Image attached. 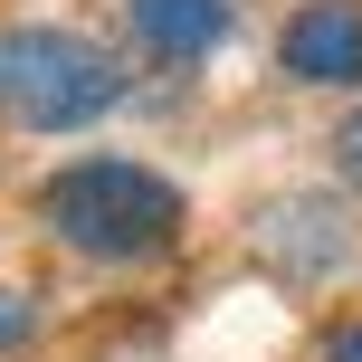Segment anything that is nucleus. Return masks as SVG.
I'll return each mask as SVG.
<instances>
[{
    "mask_svg": "<svg viewBox=\"0 0 362 362\" xmlns=\"http://www.w3.org/2000/svg\"><path fill=\"white\" fill-rule=\"evenodd\" d=\"M38 229H48L67 257H86V267H153V257L181 248L191 200H181V181H163L153 163L86 153V163L38 181Z\"/></svg>",
    "mask_w": 362,
    "mask_h": 362,
    "instance_id": "obj_1",
    "label": "nucleus"
},
{
    "mask_svg": "<svg viewBox=\"0 0 362 362\" xmlns=\"http://www.w3.org/2000/svg\"><path fill=\"white\" fill-rule=\"evenodd\" d=\"M124 105V67L86 29L57 19H0V124L19 134H86Z\"/></svg>",
    "mask_w": 362,
    "mask_h": 362,
    "instance_id": "obj_2",
    "label": "nucleus"
},
{
    "mask_svg": "<svg viewBox=\"0 0 362 362\" xmlns=\"http://www.w3.org/2000/svg\"><path fill=\"white\" fill-rule=\"evenodd\" d=\"M257 257H267V276H286V286H325V276H344V257H353L344 200L296 191V200H276V210H257Z\"/></svg>",
    "mask_w": 362,
    "mask_h": 362,
    "instance_id": "obj_3",
    "label": "nucleus"
},
{
    "mask_svg": "<svg viewBox=\"0 0 362 362\" xmlns=\"http://www.w3.org/2000/svg\"><path fill=\"white\" fill-rule=\"evenodd\" d=\"M276 67L296 86H362V10L353 0H305L276 38Z\"/></svg>",
    "mask_w": 362,
    "mask_h": 362,
    "instance_id": "obj_4",
    "label": "nucleus"
},
{
    "mask_svg": "<svg viewBox=\"0 0 362 362\" xmlns=\"http://www.w3.org/2000/svg\"><path fill=\"white\" fill-rule=\"evenodd\" d=\"M124 29L144 38L163 67H200V57L229 48L238 10H229V0H124Z\"/></svg>",
    "mask_w": 362,
    "mask_h": 362,
    "instance_id": "obj_5",
    "label": "nucleus"
},
{
    "mask_svg": "<svg viewBox=\"0 0 362 362\" xmlns=\"http://www.w3.org/2000/svg\"><path fill=\"white\" fill-rule=\"evenodd\" d=\"M29 334H38V296L29 286H0V362L29 344Z\"/></svg>",
    "mask_w": 362,
    "mask_h": 362,
    "instance_id": "obj_6",
    "label": "nucleus"
},
{
    "mask_svg": "<svg viewBox=\"0 0 362 362\" xmlns=\"http://www.w3.org/2000/svg\"><path fill=\"white\" fill-rule=\"evenodd\" d=\"M334 172H344L353 191H362V105L344 115V134H334Z\"/></svg>",
    "mask_w": 362,
    "mask_h": 362,
    "instance_id": "obj_7",
    "label": "nucleus"
},
{
    "mask_svg": "<svg viewBox=\"0 0 362 362\" xmlns=\"http://www.w3.org/2000/svg\"><path fill=\"white\" fill-rule=\"evenodd\" d=\"M325 362H362V315H353V325H334V334H325Z\"/></svg>",
    "mask_w": 362,
    "mask_h": 362,
    "instance_id": "obj_8",
    "label": "nucleus"
}]
</instances>
